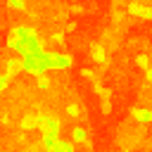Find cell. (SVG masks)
I'll return each instance as SVG.
<instances>
[{"label":"cell","instance_id":"obj_1","mask_svg":"<svg viewBox=\"0 0 152 152\" xmlns=\"http://www.w3.org/2000/svg\"><path fill=\"white\" fill-rule=\"evenodd\" d=\"M26 62H28V57H21V55H17V57H10L7 59V76L10 78H14L19 71H26Z\"/></svg>","mask_w":152,"mask_h":152},{"label":"cell","instance_id":"obj_2","mask_svg":"<svg viewBox=\"0 0 152 152\" xmlns=\"http://www.w3.org/2000/svg\"><path fill=\"white\" fill-rule=\"evenodd\" d=\"M126 10H128V14H133V17H138V19H150V21H152V7H145V5L138 2V0H131Z\"/></svg>","mask_w":152,"mask_h":152},{"label":"cell","instance_id":"obj_3","mask_svg":"<svg viewBox=\"0 0 152 152\" xmlns=\"http://www.w3.org/2000/svg\"><path fill=\"white\" fill-rule=\"evenodd\" d=\"M24 43H26L24 28H21V26L12 28V31H10V36H7V48H10V50H17V48H19V45H24Z\"/></svg>","mask_w":152,"mask_h":152},{"label":"cell","instance_id":"obj_4","mask_svg":"<svg viewBox=\"0 0 152 152\" xmlns=\"http://www.w3.org/2000/svg\"><path fill=\"white\" fill-rule=\"evenodd\" d=\"M90 59H93V62H97V64H102V66H107V64H109V59H107V52H104L102 43H90Z\"/></svg>","mask_w":152,"mask_h":152},{"label":"cell","instance_id":"obj_5","mask_svg":"<svg viewBox=\"0 0 152 152\" xmlns=\"http://www.w3.org/2000/svg\"><path fill=\"white\" fill-rule=\"evenodd\" d=\"M150 114H152V109H145V107H131V119H133V121H150Z\"/></svg>","mask_w":152,"mask_h":152},{"label":"cell","instance_id":"obj_6","mask_svg":"<svg viewBox=\"0 0 152 152\" xmlns=\"http://www.w3.org/2000/svg\"><path fill=\"white\" fill-rule=\"evenodd\" d=\"M86 140H88V133H86V128L76 126V128L71 131V142H86Z\"/></svg>","mask_w":152,"mask_h":152},{"label":"cell","instance_id":"obj_7","mask_svg":"<svg viewBox=\"0 0 152 152\" xmlns=\"http://www.w3.org/2000/svg\"><path fill=\"white\" fill-rule=\"evenodd\" d=\"M33 76H36V83H38L40 88H48V86H50V78H48V71H45V69H40V71L33 74Z\"/></svg>","mask_w":152,"mask_h":152},{"label":"cell","instance_id":"obj_8","mask_svg":"<svg viewBox=\"0 0 152 152\" xmlns=\"http://www.w3.org/2000/svg\"><path fill=\"white\" fill-rule=\"evenodd\" d=\"M66 114H69V116H74V119H83V116H86V114H83V107H76V104H69Z\"/></svg>","mask_w":152,"mask_h":152},{"label":"cell","instance_id":"obj_9","mask_svg":"<svg viewBox=\"0 0 152 152\" xmlns=\"http://www.w3.org/2000/svg\"><path fill=\"white\" fill-rule=\"evenodd\" d=\"M135 64H138L140 69H150V55H138V57H135Z\"/></svg>","mask_w":152,"mask_h":152},{"label":"cell","instance_id":"obj_10","mask_svg":"<svg viewBox=\"0 0 152 152\" xmlns=\"http://www.w3.org/2000/svg\"><path fill=\"white\" fill-rule=\"evenodd\" d=\"M81 76H83L86 81H90V83H95V81H97V76H95L90 69H83V71H81Z\"/></svg>","mask_w":152,"mask_h":152},{"label":"cell","instance_id":"obj_11","mask_svg":"<svg viewBox=\"0 0 152 152\" xmlns=\"http://www.w3.org/2000/svg\"><path fill=\"white\" fill-rule=\"evenodd\" d=\"M7 5L12 10H24V0H7Z\"/></svg>","mask_w":152,"mask_h":152},{"label":"cell","instance_id":"obj_12","mask_svg":"<svg viewBox=\"0 0 152 152\" xmlns=\"http://www.w3.org/2000/svg\"><path fill=\"white\" fill-rule=\"evenodd\" d=\"M71 62H74V59H71V55H69V52H62V66H69Z\"/></svg>","mask_w":152,"mask_h":152},{"label":"cell","instance_id":"obj_13","mask_svg":"<svg viewBox=\"0 0 152 152\" xmlns=\"http://www.w3.org/2000/svg\"><path fill=\"white\" fill-rule=\"evenodd\" d=\"M50 38H52V40H55L57 45H62V43H64V36H62V33H52Z\"/></svg>","mask_w":152,"mask_h":152},{"label":"cell","instance_id":"obj_14","mask_svg":"<svg viewBox=\"0 0 152 152\" xmlns=\"http://www.w3.org/2000/svg\"><path fill=\"white\" fill-rule=\"evenodd\" d=\"M10 81H12V78H10L7 74H2V76H0V90H2V88H5V86H7Z\"/></svg>","mask_w":152,"mask_h":152},{"label":"cell","instance_id":"obj_15","mask_svg":"<svg viewBox=\"0 0 152 152\" xmlns=\"http://www.w3.org/2000/svg\"><path fill=\"white\" fill-rule=\"evenodd\" d=\"M145 78H147V83H152V66L145 69Z\"/></svg>","mask_w":152,"mask_h":152}]
</instances>
